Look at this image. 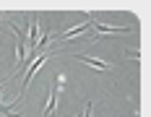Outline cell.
<instances>
[{
	"instance_id": "obj_1",
	"label": "cell",
	"mask_w": 151,
	"mask_h": 117,
	"mask_svg": "<svg viewBox=\"0 0 151 117\" xmlns=\"http://www.w3.org/2000/svg\"><path fill=\"white\" fill-rule=\"evenodd\" d=\"M78 60L86 62V65H91V68H96V70H109V62H102V60H96V57H83V55H78Z\"/></svg>"
},
{
	"instance_id": "obj_2",
	"label": "cell",
	"mask_w": 151,
	"mask_h": 117,
	"mask_svg": "<svg viewBox=\"0 0 151 117\" xmlns=\"http://www.w3.org/2000/svg\"><path fill=\"white\" fill-rule=\"evenodd\" d=\"M91 26H94V29L99 31V34H122V31H130V29H125V26H102V24H91Z\"/></svg>"
},
{
	"instance_id": "obj_3",
	"label": "cell",
	"mask_w": 151,
	"mask_h": 117,
	"mask_svg": "<svg viewBox=\"0 0 151 117\" xmlns=\"http://www.w3.org/2000/svg\"><path fill=\"white\" fill-rule=\"evenodd\" d=\"M58 91H60V86H58ZM58 91H55V94H50V102H47V107H45V115H47V117L55 115V96H58Z\"/></svg>"
}]
</instances>
